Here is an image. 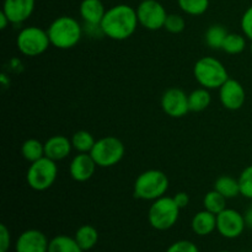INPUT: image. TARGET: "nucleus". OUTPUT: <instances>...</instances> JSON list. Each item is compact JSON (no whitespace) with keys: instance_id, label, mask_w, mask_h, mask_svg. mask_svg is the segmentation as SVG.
Instances as JSON below:
<instances>
[{"instance_id":"obj_1","label":"nucleus","mask_w":252,"mask_h":252,"mask_svg":"<svg viewBox=\"0 0 252 252\" xmlns=\"http://www.w3.org/2000/svg\"><path fill=\"white\" fill-rule=\"evenodd\" d=\"M138 24L137 10L127 4H118L106 10L100 30L108 38L125 41L134 33Z\"/></svg>"},{"instance_id":"obj_2","label":"nucleus","mask_w":252,"mask_h":252,"mask_svg":"<svg viewBox=\"0 0 252 252\" xmlns=\"http://www.w3.org/2000/svg\"><path fill=\"white\" fill-rule=\"evenodd\" d=\"M49 41L58 49H70L80 42L83 29L78 20L71 16H59L47 29Z\"/></svg>"},{"instance_id":"obj_3","label":"nucleus","mask_w":252,"mask_h":252,"mask_svg":"<svg viewBox=\"0 0 252 252\" xmlns=\"http://www.w3.org/2000/svg\"><path fill=\"white\" fill-rule=\"evenodd\" d=\"M169 184V177L161 170H147L135 180L133 194L135 198L143 201H155L165 196Z\"/></svg>"},{"instance_id":"obj_4","label":"nucleus","mask_w":252,"mask_h":252,"mask_svg":"<svg viewBox=\"0 0 252 252\" xmlns=\"http://www.w3.org/2000/svg\"><path fill=\"white\" fill-rule=\"evenodd\" d=\"M193 75L197 83L208 90L219 89L229 79V74L224 64L213 57H202L196 62Z\"/></svg>"},{"instance_id":"obj_5","label":"nucleus","mask_w":252,"mask_h":252,"mask_svg":"<svg viewBox=\"0 0 252 252\" xmlns=\"http://www.w3.org/2000/svg\"><path fill=\"white\" fill-rule=\"evenodd\" d=\"M180 211L181 209L175 203L172 197L164 196L153 201L148 212V220L155 230H169L179 220Z\"/></svg>"},{"instance_id":"obj_6","label":"nucleus","mask_w":252,"mask_h":252,"mask_svg":"<svg viewBox=\"0 0 252 252\" xmlns=\"http://www.w3.org/2000/svg\"><path fill=\"white\" fill-rule=\"evenodd\" d=\"M56 162L47 157L31 162L26 174V181L30 189L42 192L53 186L58 175V166Z\"/></svg>"},{"instance_id":"obj_7","label":"nucleus","mask_w":252,"mask_h":252,"mask_svg":"<svg viewBox=\"0 0 252 252\" xmlns=\"http://www.w3.org/2000/svg\"><path fill=\"white\" fill-rule=\"evenodd\" d=\"M52 46L47 30L37 26L25 27L16 37V47L26 57H37L43 54Z\"/></svg>"},{"instance_id":"obj_8","label":"nucleus","mask_w":252,"mask_h":252,"mask_svg":"<svg viewBox=\"0 0 252 252\" xmlns=\"http://www.w3.org/2000/svg\"><path fill=\"white\" fill-rule=\"evenodd\" d=\"M90 154L98 167L115 166L125 157V145L118 138L108 135L96 140Z\"/></svg>"},{"instance_id":"obj_9","label":"nucleus","mask_w":252,"mask_h":252,"mask_svg":"<svg viewBox=\"0 0 252 252\" xmlns=\"http://www.w3.org/2000/svg\"><path fill=\"white\" fill-rule=\"evenodd\" d=\"M138 22L149 31H158L162 29L166 21L167 12L161 2L158 0H144L140 1L137 9Z\"/></svg>"},{"instance_id":"obj_10","label":"nucleus","mask_w":252,"mask_h":252,"mask_svg":"<svg viewBox=\"0 0 252 252\" xmlns=\"http://www.w3.org/2000/svg\"><path fill=\"white\" fill-rule=\"evenodd\" d=\"M246 228L245 218L240 212L225 208L217 216V230L223 238L236 239Z\"/></svg>"},{"instance_id":"obj_11","label":"nucleus","mask_w":252,"mask_h":252,"mask_svg":"<svg viewBox=\"0 0 252 252\" xmlns=\"http://www.w3.org/2000/svg\"><path fill=\"white\" fill-rule=\"evenodd\" d=\"M162 111L172 118H181L189 112V95L184 90L171 88L164 93L161 97Z\"/></svg>"},{"instance_id":"obj_12","label":"nucleus","mask_w":252,"mask_h":252,"mask_svg":"<svg viewBox=\"0 0 252 252\" xmlns=\"http://www.w3.org/2000/svg\"><path fill=\"white\" fill-rule=\"evenodd\" d=\"M219 98L226 110H240L246 100V93L241 83L235 79L229 78L223 85L219 88Z\"/></svg>"},{"instance_id":"obj_13","label":"nucleus","mask_w":252,"mask_h":252,"mask_svg":"<svg viewBox=\"0 0 252 252\" xmlns=\"http://www.w3.org/2000/svg\"><path fill=\"white\" fill-rule=\"evenodd\" d=\"M49 240L37 229H29L20 234L15 243V252H48Z\"/></svg>"},{"instance_id":"obj_14","label":"nucleus","mask_w":252,"mask_h":252,"mask_svg":"<svg viewBox=\"0 0 252 252\" xmlns=\"http://www.w3.org/2000/svg\"><path fill=\"white\" fill-rule=\"evenodd\" d=\"M97 167L90 153H79L73 158L69 165V174L76 182H85L95 174Z\"/></svg>"},{"instance_id":"obj_15","label":"nucleus","mask_w":252,"mask_h":252,"mask_svg":"<svg viewBox=\"0 0 252 252\" xmlns=\"http://www.w3.org/2000/svg\"><path fill=\"white\" fill-rule=\"evenodd\" d=\"M34 0H4L1 11L11 24H22L31 17L34 10Z\"/></svg>"},{"instance_id":"obj_16","label":"nucleus","mask_w":252,"mask_h":252,"mask_svg":"<svg viewBox=\"0 0 252 252\" xmlns=\"http://www.w3.org/2000/svg\"><path fill=\"white\" fill-rule=\"evenodd\" d=\"M73 144L65 135H53L44 143V155L54 161H61L70 155Z\"/></svg>"},{"instance_id":"obj_17","label":"nucleus","mask_w":252,"mask_h":252,"mask_svg":"<svg viewBox=\"0 0 252 252\" xmlns=\"http://www.w3.org/2000/svg\"><path fill=\"white\" fill-rule=\"evenodd\" d=\"M81 19L90 27H100L101 21L106 14L105 6L101 0H83L80 2Z\"/></svg>"},{"instance_id":"obj_18","label":"nucleus","mask_w":252,"mask_h":252,"mask_svg":"<svg viewBox=\"0 0 252 252\" xmlns=\"http://www.w3.org/2000/svg\"><path fill=\"white\" fill-rule=\"evenodd\" d=\"M191 228L193 233L198 236H207L217 230V216L211 212L203 211L194 214L191 221Z\"/></svg>"},{"instance_id":"obj_19","label":"nucleus","mask_w":252,"mask_h":252,"mask_svg":"<svg viewBox=\"0 0 252 252\" xmlns=\"http://www.w3.org/2000/svg\"><path fill=\"white\" fill-rule=\"evenodd\" d=\"M75 240L83 251H89L96 246L98 243V231L93 225H81L75 233Z\"/></svg>"},{"instance_id":"obj_20","label":"nucleus","mask_w":252,"mask_h":252,"mask_svg":"<svg viewBox=\"0 0 252 252\" xmlns=\"http://www.w3.org/2000/svg\"><path fill=\"white\" fill-rule=\"evenodd\" d=\"M214 189L218 191L220 194H223L226 199L235 198L240 194L239 180L228 176V175H224V176L217 179L216 184H214Z\"/></svg>"},{"instance_id":"obj_21","label":"nucleus","mask_w":252,"mask_h":252,"mask_svg":"<svg viewBox=\"0 0 252 252\" xmlns=\"http://www.w3.org/2000/svg\"><path fill=\"white\" fill-rule=\"evenodd\" d=\"M48 252H84L75 238L68 235H57L49 240Z\"/></svg>"},{"instance_id":"obj_22","label":"nucleus","mask_w":252,"mask_h":252,"mask_svg":"<svg viewBox=\"0 0 252 252\" xmlns=\"http://www.w3.org/2000/svg\"><path fill=\"white\" fill-rule=\"evenodd\" d=\"M212 102V96L208 89L201 88L196 89L189 95V111L193 112H202L207 110Z\"/></svg>"},{"instance_id":"obj_23","label":"nucleus","mask_w":252,"mask_h":252,"mask_svg":"<svg viewBox=\"0 0 252 252\" xmlns=\"http://www.w3.org/2000/svg\"><path fill=\"white\" fill-rule=\"evenodd\" d=\"M21 154L24 159L27 160L30 164L37 161L46 157L44 155V143L39 142L38 139H33V138L25 140L21 147Z\"/></svg>"},{"instance_id":"obj_24","label":"nucleus","mask_w":252,"mask_h":252,"mask_svg":"<svg viewBox=\"0 0 252 252\" xmlns=\"http://www.w3.org/2000/svg\"><path fill=\"white\" fill-rule=\"evenodd\" d=\"M229 32L221 25H212L206 32V43L212 49H221Z\"/></svg>"},{"instance_id":"obj_25","label":"nucleus","mask_w":252,"mask_h":252,"mask_svg":"<svg viewBox=\"0 0 252 252\" xmlns=\"http://www.w3.org/2000/svg\"><path fill=\"white\" fill-rule=\"evenodd\" d=\"M203 207L206 211L218 216L220 212H223L226 208V198L223 194L219 193L216 189H212L204 196L203 198Z\"/></svg>"},{"instance_id":"obj_26","label":"nucleus","mask_w":252,"mask_h":252,"mask_svg":"<svg viewBox=\"0 0 252 252\" xmlns=\"http://www.w3.org/2000/svg\"><path fill=\"white\" fill-rule=\"evenodd\" d=\"M95 143V138L88 130H78L71 137L73 149H75L78 153H90Z\"/></svg>"},{"instance_id":"obj_27","label":"nucleus","mask_w":252,"mask_h":252,"mask_svg":"<svg viewBox=\"0 0 252 252\" xmlns=\"http://www.w3.org/2000/svg\"><path fill=\"white\" fill-rule=\"evenodd\" d=\"M180 9L191 16H201L208 10L209 0H177Z\"/></svg>"},{"instance_id":"obj_28","label":"nucleus","mask_w":252,"mask_h":252,"mask_svg":"<svg viewBox=\"0 0 252 252\" xmlns=\"http://www.w3.org/2000/svg\"><path fill=\"white\" fill-rule=\"evenodd\" d=\"M246 47L245 36L239 33H228L223 44V51L228 54H240Z\"/></svg>"},{"instance_id":"obj_29","label":"nucleus","mask_w":252,"mask_h":252,"mask_svg":"<svg viewBox=\"0 0 252 252\" xmlns=\"http://www.w3.org/2000/svg\"><path fill=\"white\" fill-rule=\"evenodd\" d=\"M238 180L241 196L252 199V165L243 170Z\"/></svg>"},{"instance_id":"obj_30","label":"nucleus","mask_w":252,"mask_h":252,"mask_svg":"<svg viewBox=\"0 0 252 252\" xmlns=\"http://www.w3.org/2000/svg\"><path fill=\"white\" fill-rule=\"evenodd\" d=\"M186 27V21H185L184 17L179 14H169L166 17V21H165L164 29L166 30L170 33H181L182 31Z\"/></svg>"},{"instance_id":"obj_31","label":"nucleus","mask_w":252,"mask_h":252,"mask_svg":"<svg viewBox=\"0 0 252 252\" xmlns=\"http://www.w3.org/2000/svg\"><path fill=\"white\" fill-rule=\"evenodd\" d=\"M166 252H199L196 244L189 240H179L169 246Z\"/></svg>"},{"instance_id":"obj_32","label":"nucleus","mask_w":252,"mask_h":252,"mask_svg":"<svg viewBox=\"0 0 252 252\" xmlns=\"http://www.w3.org/2000/svg\"><path fill=\"white\" fill-rule=\"evenodd\" d=\"M240 25L244 36L248 37L249 39L252 41V5L250 7H248L246 11L244 12L243 17H241Z\"/></svg>"},{"instance_id":"obj_33","label":"nucleus","mask_w":252,"mask_h":252,"mask_svg":"<svg viewBox=\"0 0 252 252\" xmlns=\"http://www.w3.org/2000/svg\"><path fill=\"white\" fill-rule=\"evenodd\" d=\"M11 245V234L5 224H0V252H7Z\"/></svg>"},{"instance_id":"obj_34","label":"nucleus","mask_w":252,"mask_h":252,"mask_svg":"<svg viewBox=\"0 0 252 252\" xmlns=\"http://www.w3.org/2000/svg\"><path fill=\"white\" fill-rule=\"evenodd\" d=\"M172 198H174L175 203L179 206L180 209L186 208V207L189 206V194L186 193V192H177V193L175 194Z\"/></svg>"},{"instance_id":"obj_35","label":"nucleus","mask_w":252,"mask_h":252,"mask_svg":"<svg viewBox=\"0 0 252 252\" xmlns=\"http://www.w3.org/2000/svg\"><path fill=\"white\" fill-rule=\"evenodd\" d=\"M244 218H245L246 226L252 229V203H251V206L249 207L248 211H246V213L244 214Z\"/></svg>"},{"instance_id":"obj_36","label":"nucleus","mask_w":252,"mask_h":252,"mask_svg":"<svg viewBox=\"0 0 252 252\" xmlns=\"http://www.w3.org/2000/svg\"><path fill=\"white\" fill-rule=\"evenodd\" d=\"M9 24H11V22H10V20H9V17H7L6 15H5L2 11L0 12V29L5 30Z\"/></svg>"},{"instance_id":"obj_37","label":"nucleus","mask_w":252,"mask_h":252,"mask_svg":"<svg viewBox=\"0 0 252 252\" xmlns=\"http://www.w3.org/2000/svg\"><path fill=\"white\" fill-rule=\"evenodd\" d=\"M250 49H251V54H252V43H251V47H250Z\"/></svg>"},{"instance_id":"obj_38","label":"nucleus","mask_w":252,"mask_h":252,"mask_svg":"<svg viewBox=\"0 0 252 252\" xmlns=\"http://www.w3.org/2000/svg\"><path fill=\"white\" fill-rule=\"evenodd\" d=\"M218 252H231V251H218Z\"/></svg>"},{"instance_id":"obj_39","label":"nucleus","mask_w":252,"mask_h":252,"mask_svg":"<svg viewBox=\"0 0 252 252\" xmlns=\"http://www.w3.org/2000/svg\"><path fill=\"white\" fill-rule=\"evenodd\" d=\"M140 1H144V0H140Z\"/></svg>"}]
</instances>
